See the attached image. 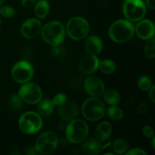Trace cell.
Returning a JSON list of instances; mask_svg holds the SVG:
<instances>
[{"label":"cell","mask_w":155,"mask_h":155,"mask_svg":"<svg viewBox=\"0 0 155 155\" xmlns=\"http://www.w3.org/2000/svg\"><path fill=\"white\" fill-rule=\"evenodd\" d=\"M108 33L110 39L114 42L124 43L133 38L135 33V26L128 20H117L110 25Z\"/></svg>","instance_id":"6da1fadb"},{"label":"cell","mask_w":155,"mask_h":155,"mask_svg":"<svg viewBox=\"0 0 155 155\" xmlns=\"http://www.w3.org/2000/svg\"><path fill=\"white\" fill-rule=\"evenodd\" d=\"M65 29L61 22L50 21L42 27L41 36L44 42L51 46H59L65 38Z\"/></svg>","instance_id":"7a4b0ae2"},{"label":"cell","mask_w":155,"mask_h":155,"mask_svg":"<svg viewBox=\"0 0 155 155\" xmlns=\"http://www.w3.org/2000/svg\"><path fill=\"white\" fill-rule=\"evenodd\" d=\"M81 112L85 119L91 122L99 120L104 116L106 108L102 101L97 97H91L83 101Z\"/></svg>","instance_id":"3957f363"},{"label":"cell","mask_w":155,"mask_h":155,"mask_svg":"<svg viewBox=\"0 0 155 155\" xmlns=\"http://www.w3.org/2000/svg\"><path fill=\"white\" fill-rule=\"evenodd\" d=\"M65 133L67 139L71 143H81L87 138L89 134V127L83 120H71L67 126Z\"/></svg>","instance_id":"277c9868"},{"label":"cell","mask_w":155,"mask_h":155,"mask_svg":"<svg viewBox=\"0 0 155 155\" xmlns=\"http://www.w3.org/2000/svg\"><path fill=\"white\" fill-rule=\"evenodd\" d=\"M66 31L68 36L73 40H82L86 38L89 33V23L83 17H74L68 21L66 26Z\"/></svg>","instance_id":"5b68a950"},{"label":"cell","mask_w":155,"mask_h":155,"mask_svg":"<svg viewBox=\"0 0 155 155\" xmlns=\"http://www.w3.org/2000/svg\"><path fill=\"white\" fill-rule=\"evenodd\" d=\"M18 126L22 133L31 135L38 133L42 127V120L38 113L27 111L20 117Z\"/></svg>","instance_id":"8992f818"},{"label":"cell","mask_w":155,"mask_h":155,"mask_svg":"<svg viewBox=\"0 0 155 155\" xmlns=\"http://www.w3.org/2000/svg\"><path fill=\"white\" fill-rule=\"evenodd\" d=\"M123 13L128 21L138 22L146 15V5L142 0H125Z\"/></svg>","instance_id":"52a82bcc"},{"label":"cell","mask_w":155,"mask_h":155,"mask_svg":"<svg viewBox=\"0 0 155 155\" xmlns=\"http://www.w3.org/2000/svg\"><path fill=\"white\" fill-rule=\"evenodd\" d=\"M58 145V139L54 133L45 132L38 137L35 143V148L37 153L49 154L54 152Z\"/></svg>","instance_id":"ba28073f"},{"label":"cell","mask_w":155,"mask_h":155,"mask_svg":"<svg viewBox=\"0 0 155 155\" xmlns=\"http://www.w3.org/2000/svg\"><path fill=\"white\" fill-rule=\"evenodd\" d=\"M18 95L23 101L30 104H38L42 100V92L40 86L34 83H23L18 91Z\"/></svg>","instance_id":"9c48e42d"},{"label":"cell","mask_w":155,"mask_h":155,"mask_svg":"<svg viewBox=\"0 0 155 155\" xmlns=\"http://www.w3.org/2000/svg\"><path fill=\"white\" fill-rule=\"evenodd\" d=\"M34 74L33 67L27 61H19L13 66L12 75L14 80L18 83H25L30 81Z\"/></svg>","instance_id":"30bf717a"},{"label":"cell","mask_w":155,"mask_h":155,"mask_svg":"<svg viewBox=\"0 0 155 155\" xmlns=\"http://www.w3.org/2000/svg\"><path fill=\"white\" fill-rule=\"evenodd\" d=\"M42 27V24L38 18H30L22 24L21 33L27 39H33L41 33Z\"/></svg>","instance_id":"8fae6325"},{"label":"cell","mask_w":155,"mask_h":155,"mask_svg":"<svg viewBox=\"0 0 155 155\" xmlns=\"http://www.w3.org/2000/svg\"><path fill=\"white\" fill-rule=\"evenodd\" d=\"M135 32L140 39L148 40L154 36L155 28L154 23L148 19L140 20L135 27Z\"/></svg>","instance_id":"7c38bea8"},{"label":"cell","mask_w":155,"mask_h":155,"mask_svg":"<svg viewBox=\"0 0 155 155\" xmlns=\"http://www.w3.org/2000/svg\"><path fill=\"white\" fill-rule=\"evenodd\" d=\"M86 92L92 97H98L102 95L104 91V83L97 77H89L84 82Z\"/></svg>","instance_id":"4fadbf2b"},{"label":"cell","mask_w":155,"mask_h":155,"mask_svg":"<svg viewBox=\"0 0 155 155\" xmlns=\"http://www.w3.org/2000/svg\"><path fill=\"white\" fill-rule=\"evenodd\" d=\"M59 114L61 118L64 120H71L78 116L80 108L74 101H68L62 105L59 106Z\"/></svg>","instance_id":"5bb4252c"},{"label":"cell","mask_w":155,"mask_h":155,"mask_svg":"<svg viewBox=\"0 0 155 155\" xmlns=\"http://www.w3.org/2000/svg\"><path fill=\"white\" fill-rule=\"evenodd\" d=\"M99 59L96 55L88 54L84 56L80 62V69L86 74H92L95 73L98 68Z\"/></svg>","instance_id":"9a60e30c"},{"label":"cell","mask_w":155,"mask_h":155,"mask_svg":"<svg viewBox=\"0 0 155 155\" xmlns=\"http://www.w3.org/2000/svg\"><path fill=\"white\" fill-rule=\"evenodd\" d=\"M103 43L101 39L97 36H89L85 42V48L89 54L98 55L102 50Z\"/></svg>","instance_id":"2e32d148"},{"label":"cell","mask_w":155,"mask_h":155,"mask_svg":"<svg viewBox=\"0 0 155 155\" xmlns=\"http://www.w3.org/2000/svg\"><path fill=\"white\" fill-rule=\"evenodd\" d=\"M103 148L104 147L101 145V142L98 141L96 139H92V138L85 139L81 146L82 151L83 152L87 154L92 155L100 154L102 151Z\"/></svg>","instance_id":"e0dca14e"},{"label":"cell","mask_w":155,"mask_h":155,"mask_svg":"<svg viewBox=\"0 0 155 155\" xmlns=\"http://www.w3.org/2000/svg\"><path fill=\"white\" fill-rule=\"evenodd\" d=\"M112 133V127L107 121L101 122L95 130V139L99 142H103L107 141L110 137Z\"/></svg>","instance_id":"ac0fdd59"},{"label":"cell","mask_w":155,"mask_h":155,"mask_svg":"<svg viewBox=\"0 0 155 155\" xmlns=\"http://www.w3.org/2000/svg\"><path fill=\"white\" fill-rule=\"evenodd\" d=\"M34 12L38 19H44L49 12V3L47 0H38L34 5Z\"/></svg>","instance_id":"d6986e66"},{"label":"cell","mask_w":155,"mask_h":155,"mask_svg":"<svg viewBox=\"0 0 155 155\" xmlns=\"http://www.w3.org/2000/svg\"><path fill=\"white\" fill-rule=\"evenodd\" d=\"M54 104L52 101L50 99H43L41 100L38 103L37 106V111L40 116L42 117H48L54 110Z\"/></svg>","instance_id":"ffe728a7"},{"label":"cell","mask_w":155,"mask_h":155,"mask_svg":"<svg viewBox=\"0 0 155 155\" xmlns=\"http://www.w3.org/2000/svg\"><path fill=\"white\" fill-rule=\"evenodd\" d=\"M103 99L107 104L110 105H117L120 101V95L119 92L114 89H108L104 90L102 93Z\"/></svg>","instance_id":"44dd1931"},{"label":"cell","mask_w":155,"mask_h":155,"mask_svg":"<svg viewBox=\"0 0 155 155\" xmlns=\"http://www.w3.org/2000/svg\"><path fill=\"white\" fill-rule=\"evenodd\" d=\"M101 72L105 74H111L116 71V64L110 59H104L98 63V68Z\"/></svg>","instance_id":"7402d4cb"},{"label":"cell","mask_w":155,"mask_h":155,"mask_svg":"<svg viewBox=\"0 0 155 155\" xmlns=\"http://www.w3.org/2000/svg\"><path fill=\"white\" fill-rule=\"evenodd\" d=\"M107 115L112 120L119 121L124 118V110L116 105H111L107 109Z\"/></svg>","instance_id":"603a6c76"},{"label":"cell","mask_w":155,"mask_h":155,"mask_svg":"<svg viewBox=\"0 0 155 155\" xmlns=\"http://www.w3.org/2000/svg\"><path fill=\"white\" fill-rule=\"evenodd\" d=\"M144 53L147 58L154 59L155 58V39L154 38L148 39L144 48Z\"/></svg>","instance_id":"cb8c5ba5"},{"label":"cell","mask_w":155,"mask_h":155,"mask_svg":"<svg viewBox=\"0 0 155 155\" xmlns=\"http://www.w3.org/2000/svg\"><path fill=\"white\" fill-rule=\"evenodd\" d=\"M129 145L127 142L123 139H117L114 142L113 148L117 154H124L128 150Z\"/></svg>","instance_id":"d4e9b609"},{"label":"cell","mask_w":155,"mask_h":155,"mask_svg":"<svg viewBox=\"0 0 155 155\" xmlns=\"http://www.w3.org/2000/svg\"><path fill=\"white\" fill-rule=\"evenodd\" d=\"M9 104L14 110H20L23 107V100L18 95L13 94L9 98Z\"/></svg>","instance_id":"484cf974"},{"label":"cell","mask_w":155,"mask_h":155,"mask_svg":"<svg viewBox=\"0 0 155 155\" xmlns=\"http://www.w3.org/2000/svg\"><path fill=\"white\" fill-rule=\"evenodd\" d=\"M151 80L148 76H142L138 80V86L142 91H148L151 87Z\"/></svg>","instance_id":"4316f807"},{"label":"cell","mask_w":155,"mask_h":155,"mask_svg":"<svg viewBox=\"0 0 155 155\" xmlns=\"http://www.w3.org/2000/svg\"><path fill=\"white\" fill-rule=\"evenodd\" d=\"M16 14V10L10 5H3L0 7V15L6 18H13Z\"/></svg>","instance_id":"83f0119b"},{"label":"cell","mask_w":155,"mask_h":155,"mask_svg":"<svg viewBox=\"0 0 155 155\" xmlns=\"http://www.w3.org/2000/svg\"><path fill=\"white\" fill-rule=\"evenodd\" d=\"M68 100L67 95L64 93H58L51 100L54 106H61L65 103Z\"/></svg>","instance_id":"f1b7e54d"},{"label":"cell","mask_w":155,"mask_h":155,"mask_svg":"<svg viewBox=\"0 0 155 155\" xmlns=\"http://www.w3.org/2000/svg\"><path fill=\"white\" fill-rule=\"evenodd\" d=\"M125 154L127 155H147L146 151L145 150L139 148H133L131 149H128L126 151Z\"/></svg>","instance_id":"f546056e"},{"label":"cell","mask_w":155,"mask_h":155,"mask_svg":"<svg viewBox=\"0 0 155 155\" xmlns=\"http://www.w3.org/2000/svg\"><path fill=\"white\" fill-rule=\"evenodd\" d=\"M142 133L147 138H152L154 136V130L150 126H145L142 128Z\"/></svg>","instance_id":"4dcf8cb0"},{"label":"cell","mask_w":155,"mask_h":155,"mask_svg":"<svg viewBox=\"0 0 155 155\" xmlns=\"http://www.w3.org/2000/svg\"><path fill=\"white\" fill-rule=\"evenodd\" d=\"M148 104L145 102V101H142V102L139 103V104L137 107V112L139 114H145L148 112Z\"/></svg>","instance_id":"1f68e13d"},{"label":"cell","mask_w":155,"mask_h":155,"mask_svg":"<svg viewBox=\"0 0 155 155\" xmlns=\"http://www.w3.org/2000/svg\"><path fill=\"white\" fill-rule=\"evenodd\" d=\"M36 0H21V5L25 8H30L34 5Z\"/></svg>","instance_id":"d6a6232c"},{"label":"cell","mask_w":155,"mask_h":155,"mask_svg":"<svg viewBox=\"0 0 155 155\" xmlns=\"http://www.w3.org/2000/svg\"><path fill=\"white\" fill-rule=\"evenodd\" d=\"M154 90H155V86H151V87L148 89V96L151 101L153 103L155 102V95H154Z\"/></svg>","instance_id":"836d02e7"},{"label":"cell","mask_w":155,"mask_h":155,"mask_svg":"<svg viewBox=\"0 0 155 155\" xmlns=\"http://www.w3.org/2000/svg\"><path fill=\"white\" fill-rule=\"evenodd\" d=\"M26 154L28 155H33V154H37V151H36V148L35 147H30V148H27V149H25V151H24Z\"/></svg>","instance_id":"e575fe53"},{"label":"cell","mask_w":155,"mask_h":155,"mask_svg":"<svg viewBox=\"0 0 155 155\" xmlns=\"http://www.w3.org/2000/svg\"><path fill=\"white\" fill-rule=\"evenodd\" d=\"M145 4L151 10L155 8V0H145Z\"/></svg>","instance_id":"d590c367"},{"label":"cell","mask_w":155,"mask_h":155,"mask_svg":"<svg viewBox=\"0 0 155 155\" xmlns=\"http://www.w3.org/2000/svg\"><path fill=\"white\" fill-rule=\"evenodd\" d=\"M51 54L54 56H58L60 54V48L58 46H52Z\"/></svg>","instance_id":"8d00e7d4"},{"label":"cell","mask_w":155,"mask_h":155,"mask_svg":"<svg viewBox=\"0 0 155 155\" xmlns=\"http://www.w3.org/2000/svg\"><path fill=\"white\" fill-rule=\"evenodd\" d=\"M151 145H152V148H155V139H154V136L152 137V142H151Z\"/></svg>","instance_id":"74e56055"},{"label":"cell","mask_w":155,"mask_h":155,"mask_svg":"<svg viewBox=\"0 0 155 155\" xmlns=\"http://www.w3.org/2000/svg\"><path fill=\"white\" fill-rule=\"evenodd\" d=\"M5 2V0H0V6L4 4V2Z\"/></svg>","instance_id":"f35d334b"},{"label":"cell","mask_w":155,"mask_h":155,"mask_svg":"<svg viewBox=\"0 0 155 155\" xmlns=\"http://www.w3.org/2000/svg\"><path fill=\"white\" fill-rule=\"evenodd\" d=\"M107 154H111V155H113V153H105V154H104V155H107Z\"/></svg>","instance_id":"ab89813d"},{"label":"cell","mask_w":155,"mask_h":155,"mask_svg":"<svg viewBox=\"0 0 155 155\" xmlns=\"http://www.w3.org/2000/svg\"><path fill=\"white\" fill-rule=\"evenodd\" d=\"M0 26H1V19H0Z\"/></svg>","instance_id":"60d3db41"}]
</instances>
